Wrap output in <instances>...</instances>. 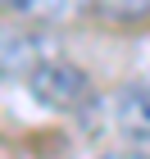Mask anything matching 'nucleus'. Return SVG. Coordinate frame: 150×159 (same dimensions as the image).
Returning a JSON list of instances; mask_svg holds the SVG:
<instances>
[{"label":"nucleus","mask_w":150,"mask_h":159,"mask_svg":"<svg viewBox=\"0 0 150 159\" xmlns=\"http://www.w3.org/2000/svg\"><path fill=\"white\" fill-rule=\"evenodd\" d=\"M27 91H32V100L37 105H46V109L55 114H77L82 105H91V77L77 68V64L59 59V55H50L46 64H37L32 73H27Z\"/></svg>","instance_id":"obj_1"},{"label":"nucleus","mask_w":150,"mask_h":159,"mask_svg":"<svg viewBox=\"0 0 150 159\" xmlns=\"http://www.w3.org/2000/svg\"><path fill=\"white\" fill-rule=\"evenodd\" d=\"M114 127L127 146L150 150V82H127L114 91Z\"/></svg>","instance_id":"obj_2"},{"label":"nucleus","mask_w":150,"mask_h":159,"mask_svg":"<svg viewBox=\"0 0 150 159\" xmlns=\"http://www.w3.org/2000/svg\"><path fill=\"white\" fill-rule=\"evenodd\" d=\"M50 55H59V50H55L50 37H41L37 27H5V32H0V73L27 77L37 64H46Z\"/></svg>","instance_id":"obj_3"},{"label":"nucleus","mask_w":150,"mask_h":159,"mask_svg":"<svg viewBox=\"0 0 150 159\" xmlns=\"http://www.w3.org/2000/svg\"><path fill=\"white\" fill-rule=\"evenodd\" d=\"M5 5H14L18 14H27V18H73L87 0H5Z\"/></svg>","instance_id":"obj_4"},{"label":"nucleus","mask_w":150,"mask_h":159,"mask_svg":"<svg viewBox=\"0 0 150 159\" xmlns=\"http://www.w3.org/2000/svg\"><path fill=\"white\" fill-rule=\"evenodd\" d=\"M105 159H150V155H105Z\"/></svg>","instance_id":"obj_5"}]
</instances>
